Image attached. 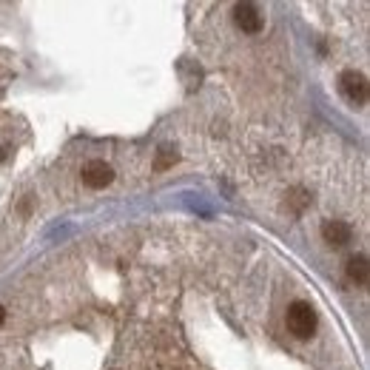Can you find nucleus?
Masks as SVG:
<instances>
[{
	"instance_id": "nucleus-1",
	"label": "nucleus",
	"mask_w": 370,
	"mask_h": 370,
	"mask_svg": "<svg viewBox=\"0 0 370 370\" xmlns=\"http://www.w3.org/2000/svg\"><path fill=\"white\" fill-rule=\"evenodd\" d=\"M288 331L296 339H311L316 331V311L308 302H293L288 308Z\"/></svg>"
},
{
	"instance_id": "nucleus-2",
	"label": "nucleus",
	"mask_w": 370,
	"mask_h": 370,
	"mask_svg": "<svg viewBox=\"0 0 370 370\" xmlns=\"http://www.w3.org/2000/svg\"><path fill=\"white\" fill-rule=\"evenodd\" d=\"M339 92H342V97L347 100V103H353V106H364L367 103V78L364 74H359V71H345L342 78H339Z\"/></svg>"
},
{
	"instance_id": "nucleus-3",
	"label": "nucleus",
	"mask_w": 370,
	"mask_h": 370,
	"mask_svg": "<svg viewBox=\"0 0 370 370\" xmlns=\"http://www.w3.org/2000/svg\"><path fill=\"white\" fill-rule=\"evenodd\" d=\"M83 183H86L89 188L100 191V188H106V185L114 183V168H111L109 163H103V160H94V163H89V166L83 168Z\"/></svg>"
},
{
	"instance_id": "nucleus-4",
	"label": "nucleus",
	"mask_w": 370,
	"mask_h": 370,
	"mask_svg": "<svg viewBox=\"0 0 370 370\" xmlns=\"http://www.w3.org/2000/svg\"><path fill=\"white\" fill-rule=\"evenodd\" d=\"M234 20H237V26H240L242 32H248V35L262 32V15H259V9H257L254 4H237V6H234Z\"/></svg>"
},
{
	"instance_id": "nucleus-5",
	"label": "nucleus",
	"mask_w": 370,
	"mask_h": 370,
	"mask_svg": "<svg viewBox=\"0 0 370 370\" xmlns=\"http://www.w3.org/2000/svg\"><path fill=\"white\" fill-rule=\"evenodd\" d=\"M322 237H325V242H328V245L342 248V245H347V242H350L353 231H350L347 222H342V219H325V222H322Z\"/></svg>"
},
{
	"instance_id": "nucleus-6",
	"label": "nucleus",
	"mask_w": 370,
	"mask_h": 370,
	"mask_svg": "<svg viewBox=\"0 0 370 370\" xmlns=\"http://www.w3.org/2000/svg\"><path fill=\"white\" fill-rule=\"evenodd\" d=\"M347 276H350L356 285H367V279H370V265H367V257H364V254L350 257V262H347Z\"/></svg>"
},
{
	"instance_id": "nucleus-7",
	"label": "nucleus",
	"mask_w": 370,
	"mask_h": 370,
	"mask_svg": "<svg viewBox=\"0 0 370 370\" xmlns=\"http://www.w3.org/2000/svg\"><path fill=\"white\" fill-rule=\"evenodd\" d=\"M177 157H180V154L174 152V148H168V145H166V148H160V154H157V163H154V168H157V171H166V168H171V166L177 163Z\"/></svg>"
},
{
	"instance_id": "nucleus-8",
	"label": "nucleus",
	"mask_w": 370,
	"mask_h": 370,
	"mask_svg": "<svg viewBox=\"0 0 370 370\" xmlns=\"http://www.w3.org/2000/svg\"><path fill=\"white\" fill-rule=\"evenodd\" d=\"M6 322V311H4V305H0V325Z\"/></svg>"
}]
</instances>
